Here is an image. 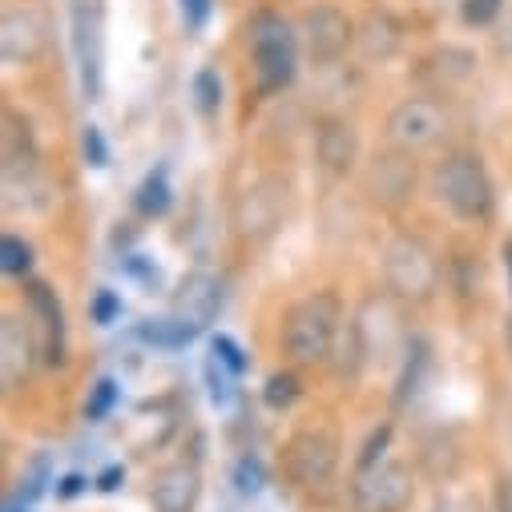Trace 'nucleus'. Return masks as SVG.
Wrapping results in <instances>:
<instances>
[{"mask_svg":"<svg viewBox=\"0 0 512 512\" xmlns=\"http://www.w3.org/2000/svg\"><path fill=\"white\" fill-rule=\"evenodd\" d=\"M367 190L383 206H400L416 190V162L408 154H383L367 170Z\"/></svg>","mask_w":512,"mask_h":512,"instance_id":"obj_12","label":"nucleus"},{"mask_svg":"<svg viewBox=\"0 0 512 512\" xmlns=\"http://www.w3.org/2000/svg\"><path fill=\"white\" fill-rule=\"evenodd\" d=\"M283 464L295 484H303V488L323 484L339 464V436L331 428H307L287 444Z\"/></svg>","mask_w":512,"mask_h":512,"instance_id":"obj_7","label":"nucleus"},{"mask_svg":"<svg viewBox=\"0 0 512 512\" xmlns=\"http://www.w3.org/2000/svg\"><path fill=\"white\" fill-rule=\"evenodd\" d=\"M194 97H198V109H202L206 117H214V113H218L222 81H218V73H214V69H202V73H198V81H194Z\"/></svg>","mask_w":512,"mask_h":512,"instance_id":"obj_22","label":"nucleus"},{"mask_svg":"<svg viewBox=\"0 0 512 512\" xmlns=\"http://www.w3.org/2000/svg\"><path fill=\"white\" fill-rule=\"evenodd\" d=\"M500 504H504V512H512V480H504V488H500Z\"/></svg>","mask_w":512,"mask_h":512,"instance_id":"obj_36","label":"nucleus"},{"mask_svg":"<svg viewBox=\"0 0 512 512\" xmlns=\"http://www.w3.org/2000/svg\"><path fill=\"white\" fill-rule=\"evenodd\" d=\"M142 210L146 214H166L170 210V186H166V178L162 174H154V178H146V186H142Z\"/></svg>","mask_w":512,"mask_h":512,"instance_id":"obj_23","label":"nucleus"},{"mask_svg":"<svg viewBox=\"0 0 512 512\" xmlns=\"http://www.w3.org/2000/svg\"><path fill=\"white\" fill-rule=\"evenodd\" d=\"M363 49L367 57H388L396 49V25L388 17H371L363 29Z\"/></svg>","mask_w":512,"mask_h":512,"instance_id":"obj_20","label":"nucleus"},{"mask_svg":"<svg viewBox=\"0 0 512 512\" xmlns=\"http://www.w3.org/2000/svg\"><path fill=\"white\" fill-rule=\"evenodd\" d=\"M250 49H254V69H259L263 93H279L295 77V33L287 29L283 17H275V13L254 17Z\"/></svg>","mask_w":512,"mask_h":512,"instance_id":"obj_2","label":"nucleus"},{"mask_svg":"<svg viewBox=\"0 0 512 512\" xmlns=\"http://www.w3.org/2000/svg\"><path fill=\"white\" fill-rule=\"evenodd\" d=\"M117 311H121V303H117L109 291H101V295H97V303H93V319H97V323H113V315H117Z\"/></svg>","mask_w":512,"mask_h":512,"instance_id":"obj_32","label":"nucleus"},{"mask_svg":"<svg viewBox=\"0 0 512 512\" xmlns=\"http://www.w3.org/2000/svg\"><path fill=\"white\" fill-rule=\"evenodd\" d=\"M29 299H33V319H37V327H41L45 359H49V363H61V359H65V319H61V303H57V295H53L45 283H37Z\"/></svg>","mask_w":512,"mask_h":512,"instance_id":"obj_16","label":"nucleus"},{"mask_svg":"<svg viewBox=\"0 0 512 512\" xmlns=\"http://www.w3.org/2000/svg\"><path fill=\"white\" fill-rule=\"evenodd\" d=\"M263 396H267L271 408H291L295 396H299V379H295V375H271V383H267Z\"/></svg>","mask_w":512,"mask_h":512,"instance_id":"obj_24","label":"nucleus"},{"mask_svg":"<svg viewBox=\"0 0 512 512\" xmlns=\"http://www.w3.org/2000/svg\"><path fill=\"white\" fill-rule=\"evenodd\" d=\"M234 480H238L242 492H259V488H263V468H259V460H242L238 472H234Z\"/></svg>","mask_w":512,"mask_h":512,"instance_id":"obj_30","label":"nucleus"},{"mask_svg":"<svg viewBox=\"0 0 512 512\" xmlns=\"http://www.w3.org/2000/svg\"><path fill=\"white\" fill-rule=\"evenodd\" d=\"M182 13H186V21L198 29V25L206 21V13H210V0H182Z\"/></svg>","mask_w":512,"mask_h":512,"instance_id":"obj_33","label":"nucleus"},{"mask_svg":"<svg viewBox=\"0 0 512 512\" xmlns=\"http://www.w3.org/2000/svg\"><path fill=\"white\" fill-rule=\"evenodd\" d=\"M202 492V476L194 464H170L158 480H154V504L158 512H190L198 504Z\"/></svg>","mask_w":512,"mask_h":512,"instance_id":"obj_14","label":"nucleus"},{"mask_svg":"<svg viewBox=\"0 0 512 512\" xmlns=\"http://www.w3.org/2000/svg\"><path fill=\"white\" fill-rule=\"evenodd\" d=\"M121 476H125V472H121V468H109V472H105V476H101V484H97V488H105V492H113V488H117V480H121Z\"/></svg>","mask_w":512,"mask_h":512,"instance_id":"obj_34","label":"nucleus"},{"mask_svg":"<svg viewBox=\"0 0 512 512\" xmlns=\"http://www.w3.org/2000/svg\"><path fill=\"white\" fill-rule=\"evenodd\" d=\"M412 500V476L404 464L379 460L355 476V512H400Z\"/></svg>","mask_w":512,"mask_h":512,"instance_id":"obj_6","label":"nucleus"},{"mask_svg":"<svg viewBox=\"0 0 512 512\" xmlns=\"http://www.w3.org/2000/svg\"><path fill=\"white\" fill-rule=\"evenodd\" d=\"M5 174H17V170H33L37 162V150H33V138H29V125L17 117V113H5Z\"/></svg>","mask_w":512,"mask_h":512,"instance_id":"obj_18","label":"nucleus"},{"mask_svg":"<svg viewBox=\"0 0 512 512\" xmlns=\"http://www.w3.org/2000/svg\"><path fill=\"white\" fill-rule=\"evenodd\" d=\"M29 367H33V339H29L25 323L9 315L5 323H0V379H5L9 392L17 388V383H25Z\"/></svg>","mask_w":512,"mask_h":512,"instance_id":"obj_13","label":"nucleus"},{"mask_svg":"<svg viewBox=\"0 0 512 512\" xmlns=\"http://www.w3.org/2000/svg\"><path fill=\"white\" fill-rule=\"evenodd\" d=\"M436 190H440V198L460 218H472L476 222V218H488V210H492V182H488L484 166L476 158H468V154H456V158H448L440 166Z\"/></svg>","mask_w":512,"mask_h":512,"instance_id":"obj_4","label":"nucleus"},{"mask_svg":"<svg viewBox=\"0 0 512 512\" xmlns=\"http://www.w3.org/2000/svg\"><path fill=\"white\" fill-rule=\"evenodd\" d=\"M113 400H117V383L113 379H101L97 388H93V396H89V404H85L89 420H105L109 408H113Z\"/></svg>","mask_w":512,"mask_h":512,"instance_id":"obj_25","label":"nucleus"},{"mask_svg":"<svg viewBox=\"0 0 512 512\" xmlns=\"http://www.w3.org/2000/svg\"><path fill=\"white\" fill-rule=\"evenodd\" d=\"M81 484H85L81 476H65V480H61V496H77V492H81Z\"/></svg>","mask_w":512,"mask_h":512,"instance_id":"obj_35","label":"nucleus"},{"mask_svg":"<svg viewBox=\"0 0 512 512\" xmlns=\"http://www.w3.org/2000/svg\"><path fill=\"white\" fill-rule=\"evenodd\" d=\"M5 512H21V508H17V504H9V508H5Z\"/></svg>","mask_w":512,"mask_h":512,"instance_id":"obj_39","label":"nucleus"},{"mask_svg":"<svg viewBox=\"0 0 512 512\" xmlns=\"http://www.w3.org/2000/svg\"><path fill=\"white\" fill-rule=\"evenodd\" d=\"M45 17L37 9H9L5 25H0V53H5L9 65H25L45 49Z\"/></svg>","mask_w":512,"mask_h":512,"instance_id":"obj_11","label":"nucleus"},{"mask_svg":"<svg viewBox=\"0 0 512 512\" xmlns=\"http://www.w3.org/2000/svg\"><path fill=\"white\" fill-rule=\"evenodd\" d=\"M339 323H343V311H339V299L335 295H311L303 299L291 315H287V327H283V347L295 363H319L327 359L335 335H339Z\"/></svg>","mask_w":512,"mask_h":512,"instance_id":"obj_1","label":"nucleus"},{"mask_svg":"<svg viewBox=\"0 0 512 512\" xmlns=\"http://www.w3.org/2000/svg\"><path fill=\"white\" fill-rule=\"evenodd\" d=\"M85 158H89V166H105V162H109V154H105V138H101L97 125H89V130H85Z\"/></svg>","mask_w":512,"mask_h":512,"instance_id":"obj_31","label":"nucleus"},{"mask_svg":"<svg viewBox=\"0 0 512 512\" xmlns=\"http://www.w3.org/2000/svg\"><path fill=\"white\" fill-rule=\"evenodd\" d=\"M315 150H319V162L331 174H347L355 166V158H359V138H355V130H351L347 121H327L323 130H319Z\"/></svg>","mask_w":512,"mask_h":512,"instance_id":"obj_17","label":"nucleus"},{"mask_svg":"<svg viewBox=\"0 0 512 512\" xmlns=\"http://www.w3.org/2000/svg\"><path fill=\"white\" fill-rule=\"evenodd\" d=\"M222 367H226V363H222L218 355L206 363V379H210V400H214V404H226V400H230V379L222 375Z\"/></svg>","mask_w":512,"mask_h":512,"instance_id":"obj_27","label":"nucleus"},{"mask_svg":"<svg viewBox=\"0 0 512 512\" xmlns=\"http://www.w3.org/2000/svg\"><path fill=\"white\" fill-rule=\"evenodd\" d=\"M504 267H508V283H512V242H504Z\"/></svg>","mask_w":512,"mask_h":512,"instance_id":"obj_37","label":"nucleus"},{"mask_svg":"<svg viewBox=\"0 0 512 512\" xmlns=\"http://www.w3.org/2000/svg\"><path fill=\"white\" fill-rule=\"evenodd\" d=\"M198 335V327L194 323H186V319H146L142 323V339L146 343H154V347H182V343H190Z\"/></svg>","mask_w":512,"mask_h":512,"instance_id":"obj_19","label":"nucleus"},{"mask_svg":"<svg viewBox=\"0 0 512 512\" xmlns=\"http://www.w3.org/2000/svg\"><path fill=\"white\" fill-rule=\"evenodd\" d=\"M504 13V0H464V21L468 25H492Z\"/></svg>","mask_w":512,"mask_h":512,"instance_id":"obj_26","label":"nucleus"},{"mask_svg":"<svg viewBox=\"0 0 512 512\" xmlns=\"http://www.w3.org/2000/svg\"><path fill=\"white\" fill-rule=\"evenodd\" d=\"M45 476H49V460L41 456V460L33 464V472L21 480V500H37V496L45 492Z\"/></svg>","mask_w":512,"mask_h":512,"instance_id":"obj_28","label":"nucleus"},{"mask_svg":"<svg viewBox=\"0 0 512 512\" xmlns=\"http://www.w3.org/2000/svg\"><path fill=\"white\" fill-rule=\"evenodd\" d=\"M214 355H218V359L226 363V371H234V375L246 367V359H242L238 343H234V339H226V335H218V339H214Z\"/></svg>","mask_w":512,"mask_h":512,"instance_id":"obj_29","label":"nucleus"},{"mask_svg":"<svg viewBox=\"0 0 512 512\" xmlns=\"http://www.w3.org/2000/svg\"><path fill=\"white\" fill-rule=\"evenodd\" d=\"M388 138L400 146V150H428L444 138V113L440 105L424 101V97H412V101H400L388 117Z\"/></svg>","mask_w":512,"mask_h":512,"instance_id":"obj_8","label":"nucleus"},{"mask_svg":"<svg viewBox=\"0 0 512 512\" xmlns=\"http://www.w3.org/2000/svg\"><path fill=\"white\" fill-rule=\"evenodd\" d=\"M347 41H351V21L335 5L307 9V17H303V45H307V57L315 65H327V61L343 57Z\"/></svg>","mask_w":512,"mask_h":512,"instance_id":"obj_10","label":"nucleus"},{"mask_svg":"<svg viewBox=\"0 0 512 512\" xmlns=\"http://www.w3.org/2000/svg\"><path fill=\"white\" fill-rule=\"evenodd\" d=\"M218 303H222V283L214 275H190L182 283V295H178L174 307H178V319H186V323H194L202 331L214 319Z\"/></svg>","mask_w":512,"mask_h":512,"instance_id":"obj_15","label":"nucleus"},{"mask_svg":"<svg viewBox=\"0 0 512 512\" xmlns=\"http://www.w3.org/2000/svg\"><path fill=\"white\" fill-rule=\"evenodd\" d=\"M73 13V49L81 65V85L89 97L101 89V57H105V0H69Z\"/></svg>","mask_w":512,"mask_h":512,"instance_id":"obj_5","label":"nucleus"},{"mask_svg":"<svg viewBox=\"0 0 512 512\" xmlns=\"http://www.w3.org/2000/svg\"><path fill=\"white\" fill-rule=\"evenodd\" d=\"M504 49L512 53V17H508V29H504Z\"/></svg>","mask_w":512,"mask_h":512,"instance_id":"obj_38","label":"nucleus"},{"mask_svg":"<svg viewBox=\"0 0 512 512\" xmlns=\"http://www.w3.org/2000/svg\"><path fill=\"white\" fill-rule=\"evenodd\" d=\"M29 263H33V254H29L25 238H17V234H5V238H0V267H5L9 275H25Z\"/></svg>","mask_w":512,"mask_h":512,"instance_id":"obj_21","label":"nucleus"},{"mask_svg":"<svg viewBox=\"0 0 512 512\" xmlns=\"http://www.w3.org/2000/svg\"><path fill=\"white\" fill-rule=\"evenodd\" d=\"M383 279L400 299H428L436 291V259L420 238H392L383 246Z\"/></svg>","mask_w":512,"mask_h":512,"instance_id":"obj_3","label":"nucleus"},{"mask_svg":"<svg viewBox=\"0 0 512 512\" xmlns=\"http://www.w3.org/2000/svg\"><path fill=\"white\" fill-rule=\"evenodd\" d=\"M283 206H287V190H283V182H275V178H267V182H259L254 190H246V194L238 198V206H234V226H238V234H246V238L271 234V230L279 226V218H283Z\"/></svg>","mask_w":512,"mask_h":512,"instance_id":"obj_9","label":"nucleus"}]
</instances>
